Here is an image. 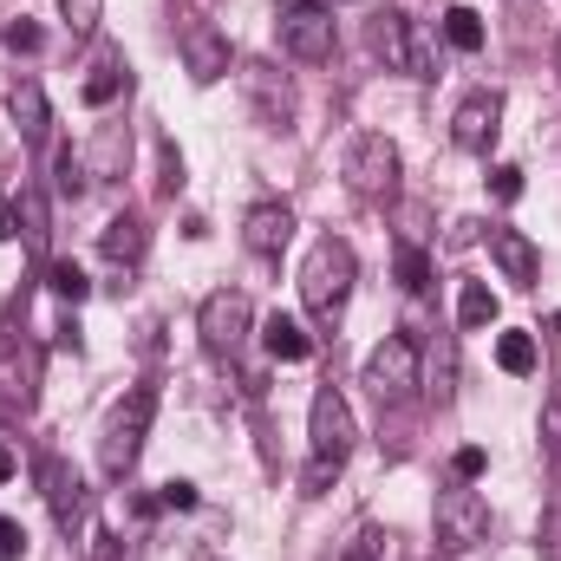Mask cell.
<instances>
[{"label": "cell", "mask_w": 561, "mask_h": 561, "mask_svg": "<svg viewBox=\"0 0 561 561\" xmlns=\"http://www.w3.org/2000/svg\"><path fill=\"white\" fill-rule=\"evenodd\" d=\"M353 405L340 399V386H320L313 392V412H307V444H313V457H307V477H300V496H327V483L346 470V457H353Z\"/></svg>", "instance_id": "6da1fadb"}, {"label": "cell", "mask_w": 561, "mask_h": 561, "mask_svg": "<svg viewBox=\"0 0 561 561\" xmlns=\"http://www.w3.org/2000/svg\"><path fill=\"white\" fill-rule=\"evenodd\" d=\"M353 280H359L353 242L320 236V242L307 249V262H300V300H307V313H313L320 327H333V320L346 313V300H353Z\"/></svg>", "instance_id": "7a4b0ae2"}, {"label": "cell", "mask_w": 561, "mask_h": 561, "mask_svg": "<svg viewBox=\"0 0 561 561\" xmlns=\"http://www.w3.org/2000/svg\"><path fill=\"white\" fill-rule=\"evenodd\" d=\"M150 424H157V379L131 386V392L112 405V419H105V437H99V470H105L112 483H125V477L138 470Z\"/></svg>", "instance_id": "3957f363"}, {"label": "cell", "mask_w": 561, "mask_h": 561, "mask_svg": "<svg viewBox=\"0 0 561 561\" xmlns=\"http://www.w3.org/2000/svg\"><path fill=\"white\" fill-rule=\"evenodd\" d=\"M419 386H424V379H419V340L386 333V340L366 353V392H373L379 405H405Z\"/></svg>", "instance_id": "277c9868"}, {"label": "cell", "mask_w": 561, "mask_h": 561, "mask_svg": "<svg viewBox=\"0 0 561 561\" xmlns=\"http://www.w3.org/2000/svg\"><path fill=\"white\" fill-rule=\"evenodd\" d=\"M249 327H255V307H249L242 287H216V294L196 307V333H203V346H209L216 359H236L242 340H249Z\"/></svg>", "instance_id": "5b68a950"}, {"label": "cell", "mask_w": 561, "mask_h": 561, "mask_svg": "<svg viewBox=\"0 0 561 561\" xmlns=\"http://www.w3.org/2000/svg\"><path fill=\"white\" fill-rule=\"evenodd\" d=\"M346 183L366 203H392L399 196V144L386 138V131L353 138V150H346Z\"/></svg>", "instance_id": "8992f818"}, {"label": "cell", "mask_w": 561, "mask_h": 561, "mask_svg": "<svg viewBox=\"0 0 561 561\" xmlns=\"http://www.w3.org/2000/svg\"><path fill=\"white\" fill-rule=\"evenodd\" d=\"M483 536H490V503H483L470 483L444 490V496H437V549H444V556H470Z\"/></svg>", "instance_id": "52a82bcc"}, {"label": "cell", "mask_w": 561, "mask_h": 561, "mask_svg": "<svg viewBox=\"0 0 561 561\" xmlns=\"http://www.w3.org/2000/svg\"><path fill=\"white\" fill-rule=\"evenodd\" d=\"M280 46H287L294 59H307V66H327L333 46H340V26H333L327 7H313V0H287V7H280Z\"/></svg>", "instance_id": "ba28073f"}, {"label": "cell", "mask_w": 561, "mask_h": 561, "mask_svg": "<svg viewBox=\"0 0 561 561\" xmlns=\"http://www.w3.org/2000/svg\"><path fill=\"white\" fill-rule=\"evenodd\" d=\"M373 46H379V59L392 66V72H412V79H437V59H431V39H424L419 26L399 13V7H386L379 20H373Z\"/></svg>", "instance_id": "9c48e42d"}, {"label": "cell", "mask_w": 561, "mask_h": 561, "mask_svg": "<svg viewBox=\"0 0 561 561\" xmlns=\"http://www.w3.org/2000/svg\"><path fill=\"white\" fill-rule=\"evenodd\" d=\"M503 138V92H470L450 118V144L470 150V157H490Z\"/></svg>", "instance_id": "30bf717a"}, {"label": "cell", "mask_w": 561, "mask_h": 561, "mask_svg": "<svg viewBox=\"0 0 561 561\" xmlns=\"http://www.w3.org/2000/svg\"><path fill=\"white\" fill-rule=\"evenodd\" d=\"M39 490H46V510H53V523L72 536V529L85 523V483H79V470H72L66 457H39Z\"/></svg>", "instance_id": "8fae6325"}, {"label": "cell", "mask_w": 561, "mask_h": 561, "mask_svg": "<svg viewBox=\"0 0 561 561\" xmlns=\"http://www.w3.org/2000/svg\"><path fill=\"white\" fill-rule=\"evenodd\" d=\"M183 72H190L196 85H216V79L229 72V33L209 26V20H190V26H183Z\"/></svg>", "instance_id": "7c38bea8"}, {"label": "cell", "mask_w": 561, "mask_h": 561, "mask_svg": "<svg viewBox=\"0 0 561 561\" xmlns=\"http://www.w3.org/2000/svg\"><path fill=\"white\" fill-rule=\"evenodd\" d=\"M242 85H249V99H255V112H262V125H275V131H287L294 125V85L280 79L275 66H242Z\"/></svg>", "instance_id": "4fadbf2b"}, {"label": "cell", "mask_w": 561, "mask_h": 561, "mask_svg": "<svg viewBox=\"0 0 561 561\" xmlns=\"http://www.w3.org/2000/svg\"><path fill=\"white\" fill-rule=\"evenodd\" d=\"M490 262L516 287H536V275H542V255H536V242L523 229H490Z\"/></svg>", "instance_id": "5bb4252c"}, {"label": "cell", "mask_w": 561, "mask_h": 561, "mask_svg": "<svg viewBox=\"0 0 561 561\" xmlns=\"http://www.w3.org/2000/svg\"><path fill=\"white\" fill-rule=\"evenodd\" d=\"M242 242H249L255 255H280V249L294 242V209H287V203H255V209L242 216Z\"/></svg>", "instance_id": "9a60e30c"}, {"label": "cell", "mask_w": 561, "mask_h": 561, "mask_svg": "<svg viewBox=\"0 0 561 561\" xmlns=\"http://www.w3.org/2000/svg\"><path fill=\"white\" fill-rule=\"evenodd\" d=\"M7 112H13V125H20L26 144H39L46 125H53V105H46V85H39V79H13V85H7Z\"/></svg>", "instance_id": "2e32d148"}, {"label": "cell", "mask_w": 561, "mask_h": 561, "mask_svg": "<svg viewBox=\"0 0 561 561\" xmlns=\"http://www.w3.org/2000/svg\"><path fill=\"white\" fill-rule=\"evenodd\" d=\"M144 242H150L144 216H112V222L99 229V249H105V262H112V268H138V262H144Z\"/></svg>", "instance_id": "e0dca14e"}, {"label": "cell", "mask_w": 561, "mask_h": 561, "mask_svg": "<svg viewBox=\"0 0 561 561\" xmlns=\"http://www.w3.org/2000/svg\"><path fill=\"white\" fill-rule=\"evenodd\" d=\"M496 313H503V300L490 294V280H463V294H457V327H463V333H483V327H496Z\"/></svg>", "instance_id": "ac0fdd59"}, {"label": "cell", "mask_w": 561, "mask_h": 561, "mask_svg": "<svg viewBox=\"0 0 561 561\" xmlns=\"http://www.w3.org/2000/svg\"><path fill=\"white\" fill-rule=\"evenodd\" d=\"M262 340H268V353H275L280 366H300V359H313V333H307L300 320H287V313H275V320H268V333H262Z\"/></svg>", "instance_id": "d6986e66"}, {"label": "cell", "mask_w": 561, "mask_h": 561, "mask_svg": "<svg viewBox=\"0 0 561 561\" xmlns=\"http://www.w3.org/2000/svg\"><path fill=\"white\" fill-rule=\"evenodd\" d=\"M53 190H59L66 203H79V196L92 190V163H85V150H72V144L53 150Z\"/></svg>", "instance_id": "ffe728a7"}, {"label": "cell", "mask_w": 561, "mask_h": 561, "mask_svg": "<svg viewBox=\"0 0 561 561\" xmlns=\"http://www.w3.org/2000/svg\"><path fill=\"white\" fill-rule=\"evenodd\" d=\"M13 229H20V236H26V249L46 262V229H53V222H46V203H39V190H20V203H13Z\"/></svg>", "instance_id": "44dd1931"}, {"label": "cell", "mask_w": 561, "mask_h": 561, "mask_svg": "<svg viewBox=\"0 0 561 561\" xmlns=\"http://www.w3.org/2000/svg\"><path fill=\"white\" fill-rule=\"evenodd\" d=\"M125 157H131V131H125V125H105L99 144H92V170H99V176H118Z\"/></svg>", "instance_id": "7402d4cb"}, {"label": "cell", "mask_w": 561, "mask_h": 561, "mask_svg": "<svg viewBox=\"0 0 561 561\" xmlns=\"http://www.w3.org/2000/svg\"><path fill=\"white\" fill-rule=\"evenodd\" d=\"M444 39H450L457 53H483V20H477L470 7H450V13H444Z\"/></svg>", "instance_id": "603a6c76"}, {"label": "cell", "mask_w": 561, "mask_h": 561, "mask_svg": "<svg viewBox=\"0 0 561 561\" xmlns=\"http://www.w3.org/2000/svg\"><path fill=\"white\" fill-rule=\"evenodd\" d=\"M118 92H125V59H112V66H99V72L85 79V92H79V99H85L92 112H105V105H112Z\"/></svg>", "instance_id": "cb8c5ba5"}, {"label": "cell", "mask_w": 561, "mask_h": 561, "mask_svg": "<svg viewBox=\"0 0 561 561\" xmlns=\"http://www.w3.org/2000/svg\"><path fill=\"white\" fill-rule=\"evenodd\" d=\"M496 366H503L510 379L536 373V340H529V333H503V340H496Z\"/></svg>", "instance_id": "d4e9b609"}, {"label": "cell", "mask_w": 561, "mask_h": 561, "mask_svg": "<svg viewBox=\"0 0 561 561\" xmlns=\"http://www.w3.org/2000/svg\"><path fill=\"white\" fill-rule=\"evenodd\" d=\"M46 287H53L66 307H79V300L92 294V280H85V268H79V262H46Z\"/></svg>", "instance_id": "484cf974"}, {"label": "cell", "mask_w": 561, "mask_h": 561, "mask_svg": "<svg viewBox=\"0 0 561 561\" xmlns=\"http://www.w3.org/2000/svg\"><path fill=\"white\" fill-rule=\"evenodd\" d=\"M59 13H66V33L72 39H92L99 20H105V0H59Z\"/></svg>", "instance_id": "4316f807"}, {"label": "cell", "mask_w": 561, "mask_h": 561, "mask_svg": "<svg viewBox=\"0 0 561 561\" xmlns=\"http://www.w3.org/2000/svg\"><path fill=\"white\" fill-rule=\"evenodd\" d=\"M399 280H405L412 294H424V287H431V262H424V255H419V249H412V242L399 249Z\"/></svg>", "instance_id": "83f0119b"}, {"label": "cell", "mask_w": 561, "mask_h": 561, "mask_svg": "<svg viewBox=\"0 0 561 561\" xmlns=\"http://www.w3.org/2000/svg\"><path fill=\"white\" fill-rule=\"evenodd\" d=\"M490 196H496V203H516V196H523V170H516V163H496V170H490Z\"/></svg>", "instance_id": "f1b7e54d"}, {"label": "cell", "mask_w": 561, "mask_h": 561, "mask_svg": "<svg viewBox=\"0 0 561 561\" xmlns=\"http://www.w3.org/2000/svg\"><path fill=\"white\" fill-rule=\"evenodd\" d=\"M431 392H437V399L457 392V346H450V340H444V353H437V386H431Z\"/></svg>", "instance_id": "f546056e"}, {"label": "cell", "mask_w": 561, "mask_h": 561, "mask_svg": "<svg viewBox=\"0 0 561 561\" xmlns=\"http://www.w3.org/2000/svg\"><path fill=\"white\" fill-rule=\"evenodd\" d=\"M542 450H549V457H561V392L542 405Z\"/></svg>", "instance_id": "4dcf8cb0"}, {"label": "cell", "mask_w": 561, "mask_h": 561, "mask_svg": "<svg viewBox=\"0 0 561 561\" xmlns=\"http://www.w3.org/2000/svg\"><path fill=\"white\" fill-rule=\"evenodd\" d=\"M483 470H490V457H483L477 444H463V450H457V483H477Z\"/></svg>", "instance_id": "1f68e13d"}, {"label": "cell", "mask_w": 561, "mask_h": 561, "mask_svg": "<svg viewBox=\"0 0 561 561\" xmlns=\"http://www.w3.org/2000/svg\"><path fill=\"white\" fill-rule=\"evenodd\" d=\"M157 503H163V510H196V483H183V477H170Z\"/></svg>", "instance_id": "d6a6232c"}, {"label": "cell", "mask_w": 561, "mask_h": 561, "mask_svg": "<svg viewBox=\"0 0 561 561\" xmlns=\"http://www.w3.org/2000/svg\"><path fill=\"white\" fill-rule=\"evenodd\" d=\"M176 190H183V150L163 138V196H176Z\"/></svg>", "instance_id": "836d02e7"}, {"label": "cell", "mask_w": 561, "mask_h": 561, "mask_svg": "<svg viewBox=\"0 0 561 561\" xmlns=\"http://www.w3.org/2000/svg\"><path fill=\"white\" fill-rule=\"evenodd\" d=\"M20 556H26V529L0 516V561H20Z\"/></svg>", "instance_id": "e575fe53"}, {"label": "cell", "mask_w": 561, "mask_h": 561, "mask_svg": "<svg viewBox=\"0 0 561 561\" xmlns=\"http://www.w3.org/2000/svg\"><path fill=\"white\" fill-rule=\"evenodd\" d=\"M0 39H7L13 53H33V46H39V26H33V20H13V26H7Z\"/></svg>", "instance_id": "d590c367"}, {"label": "cell", "mask_w": 561, "mask_h": 561, "mask_svg": "<svg viewBox=\"0 0 561 561\" xmlns=\"http://www.w3.org/2000/svg\"><path fill=\"white\" fill-rule=\"evenodd\" d=\"M13 477H20V457H13V450L0 444V483H13Z\"/></svg>", "instance_id": "8d00e7d4"}, {"label": "cell", "mask_w": 561, "mask_h": 561, "mask_svg": "<svg viewBox=\"0 0 561 561\" xmlns=\"http://www.w3.org/2000/svg\"><path fill=\"white\" fill-rule=\"evenodd\" d=\"M13 236H20V229H13V203L0 196V242H13Z\"/></svg>", "instance_id": "74e56055"}, {"label": "cell", "mask_w": 561, "mask_h": 561, "mask_svg": "<svg viewBox=\"0 0 561 561\" xmlns=\"http://www.w3.org/2000/svg\"><path fill=\"white\" fill-rule=\"evenodd\" d=\"M373 556H379V536H366V542H359V549H353L346 561H373Z\"/></svg>", "instance_id": "f35d334b"}, {"label": "cell", "mask_w": 561, "mask_h": 561, "mask_svg": "<svg viewBox=\"0 0 561 561\" xmlns=\"http://www.w3.org/2000/svg\"><path fill=\"white\" fill-rule=\"evenodd\" d=\"M556 72H561V39H556Z\"/></svg>", "instance_id": "ab89813d"}]
</instances>
